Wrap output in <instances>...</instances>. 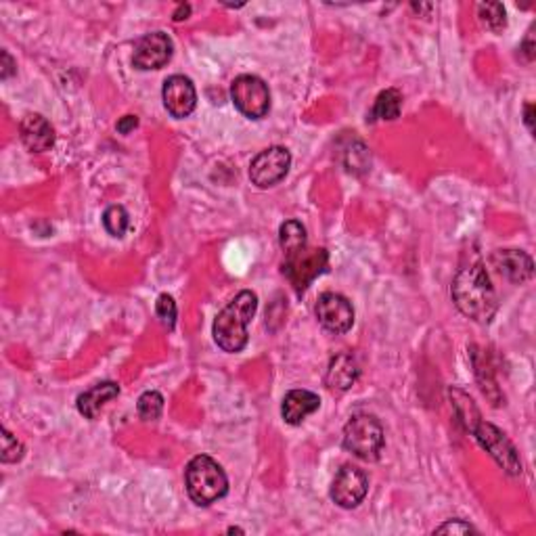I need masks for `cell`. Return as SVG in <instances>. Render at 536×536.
I'll list each match as a JSON object with an SVG mask.
<instances>
[{
    "label": "cell",
    "instance_id": "d6986e66",
    "mask_svg": "<svg viewBox=\"0 0 536 536\" xmlns=\"http://www.w3.org/2000/svg\"><path fill=\"white\" fill-rule=\"evenodd\" d=\"M450 401H453L455 413H457V417L467 432L473 430V425L478 424V421L482 419L480 410H478L476 402L471 401L470 394H465L463 390H459V387H450L448 390Z\"/></svg>",
    "mask_w": 536,
    "mask_h": 536
},
{
    "label": "cell",
    "instance_id": "30bf717a",
    "mask_svg": "<svg viewBox=\"0 0 536 536\" xmlns=\"http://www.w3.org/2000/svg\"><path fill=\"white\" fill-rule=\"evenodd\" d=\"M369 493V478L355 465H344L332 484V499L344 509H355Z\"/></svg>",
    "mask_w": 536,
    "mask_h": 536
},
{
    "label": "cell",
    "instance_id": "ffe728a7",
    "mask_svg": "<svg viewBox=\"0 0 536 536\" xmlns=\"http://www.w3.org/2000/svg\"><path fill=\"white\" fill-rule=\"evenodd\" d=\"M279 243H281L283 254L298 249L302 245L308 243L306 239V229L300 225L298 220H287L283 222L281 229H279Z\"/></svg>",
    "mask_w": 536,
    "mask_h": 536
},
{
    "label": "cell",
    "instance_id": "7c38bea8",
    "mask_svg": "<svg viewBox=\"0 0 536 536\" xmlns=\"http://www.w3.org/2000/svg\"><path fill=\"white\" fill-rule=\"evenodd\" d=\"M162 99H164V107H166L170 116L176 119L191 116L197 105L195 87H193L189 78L180 76V73L170 76L166 82H164Z\"/></svg>",
    "mask_w": 536,
    "mask_h": 536
},
{
    "label": "cell",
    "instance_id": "4dcf8cb0",
    "mask_svg": "<svg viewBox=\"0 0 536 536\" xmlns=\"http://www.w3.org/2000/svg\"><path fill=\"white\" fill-rule=\"evenodd\" d=\"M522 50L524 53H526V59L528 61H532L534 59V44H532V34H530V36L524 40V44H522Z\"/></svg>",
    "mask_w": 536,
    "mask_h": 536
},
{
    "label": "cell",
    "instance_id": "5b68a950",
    "mask_svg": "<svg viewBox=\"0 0 536 536\" xmlns=\"http://www.w3.org/2000/svg\"><path fill=\"white\" fill-rule=\"evenodd\" d=\"M329 254L323 248H308L302 245L298 249L292 252H285V262H283V275L289 279L294 285V289L298 294L306 292V287L318 275H323L327 271Z\"/></svg>",
    "mask_w": 536,
    "mask_h": 536
},
{
    "label": "cell",
    "instance_id": "52a82bcc",
    "mask_svg": "<svg viewBox=\"0 0 536 536\" xmlns=\"http://www.w3.org/2000/svg\"><path fill=\"white\" fill-rule=\"evenodd\" d=\"M231 99L237 110L249 119H262L271 110V90L264 80L252 73L233 80Z\"/></svg>",
    "mask_w": 536,
    "mask_h": 536
},
{
    "label": "cell",
    "instance_id": "f1b7e54d",
    "mask_svg": "<svg viewBox=\"0 0 536 536\" xmlns=\"http://www.w3.org/2000/svg\"><path fill=\"white\" fill-rule=\"evenodd\" d=\"M532 110H534L532 103H526V105H524V122H526V126H528L530 133H534V116H532Z\"/></svg>",
    "mask_w": 536,
    "mask_h": 536
},
{
    "label": "cell",
    "instance_id": "4316f807",
    "mask_svg": "<svg viewBox=\"0 0 536 536\" xmlns=\"http://www.w3.org/2000/svg\"><path fill=\"white\" fill-rule=\"evenodd\" d=\"M3 65H0V78L3 80H9L13 73L17 72V64L13 61V57H11L7 50H3Z\"/></svg>",
    "mask_w": 536,
    "mask_h": 536
},
{
    "label": "cell",
    "instance_id": "f546056e",
    "mask_svg": "<svg viewBox=\"0 0 536 536\" xmlns=\"http://www.w3.org/2000/svg\"><path fill=\"white\" fill-rule=\"evenodd\" d=\"M189 15H191V4H179L174 11V21L189 19Z\"/></svg>",
    "mask_w": 536,
    "mask_h": 536
},
{
    "label": "cell",
    "instance_id": "7402d4cb",
    "mask_svg": "<svg viewBox=\"0 0 536 536\" xmlns=\"http://www.w3.org/2000/svg\"><path fill=\"white\" fill-rule=\"evenodd\" d=\"M103 226L111 237H124L130 226V216L122 205H111L103 214Z\"/></svg>",
    "mask_w": 536,
    "mask_h": 536
},
{
    "label": "cell",
    "instance_id": "9a60e30c",
    "mask_svg": "<svg viewBox=\"0 0 536 536\" xmlns=\"http://www.w3.org/2000/svg\"><path fill=\"white\" fill-rule=\"evenodd\" d=\"M321 407V398L310 390H292L287 392L281 404V415L285 424L300 425L308 415H312Z\"/></svg>",
    "mask_w": 536,
    "mask_h": 536
},
{
    "label": "cell",
    "instance_id": "e0dca14e",
    "mask_svg": "<svg viewBox=\"0 0 536 536\" xmlns=\"http://www.w3.org/2000/svg\"><path fill=\"white\" fill-rule=\"evenodd\" d=\"M358 373H361V371H358L355 358L350 355H338L335 358H332V363H329L327 375H325V384H327V387H332V390L346 392L356 384Z\"/></svg>",
    "mask_w": 536,
    "mask_h": 536
},
{
    "label": "cell",
    "instance_id": "2e32d148",
    "mask_svg": "<svg viewBox=\"0 0 536 536\" xmlns=\"http://www.w3.org/2000/svg\"><path fill=\"white\" fill-rule=\"evenodd\" d=\"M118 396H119V386L113 384V381H103V384H96L90 387V390L84 392V394L78 396V410L87 419H96L99 417L101 409Z\"/></svg>",
    "mask_w": 536,
    "mask_h": 536
},
{
    "label": "cell",
    "instance_id": "3957f363",
    "mask_svg": "<svg viewBox=\"0 0 536 536\" xmlns=\"http://www.w3.org/2000/svg\"><path fill=\"white\" fill-rule=\"evenodd\" d=\"M187 493L199 507H208L229 493V478L222 467L208 455H197L185 470Z\"/></svg>",
    "mask_w": 536,
    "mask_h": 536
},
{
    "label": "cell",
    "instance_id": "cb8c5ba5",
    "mask_svg": "<svg viewBox=\"0 0 536 536\" xmlns=\"http://www.w3.org/2000/svg\"><path fill=\"white\" fill-rule=\"evenodd\" d=\"M24 444L17 440L9 430H3V453H0L3 463H17V461L24 459Z\"/></svg>",
    "mask_w": 536,
    "mask_h": 536
},
{
    "label": "cell",
    "instance_id": "44dd1931",
    "mask_svg": "<svg viewBox=\"0 0 536 536\" xmlns=\"http://www.w3.org/2000/svg\"><path fill=\"white\" fill-rule=\"evenodd\" d=\"M478 17L490 32H503L507 26V13L505 7L501 3H482L478 7Z\"/></svg>",
    "mask_w": 536,
    "mask_h": 536
},
{
    "label": "cell",
    "instance_id": "ac0fdd59",
    "mask_svg": "<svg viewBox=\"0 0 536 536\" xmlns=\"http://www.w3.org/2000/svg\"><path fill=\"white\" fill-rule=\"evenodd\" d=\"M402 110V95L401 90L396 88H387L381 90L378 95V99H375L373 110H371V122H375V119H387V122H392V119H396L401 116Z\"/></svg>",
    "mask_w": 536,
    "mask_h": 536
},
{
    "label": "cell",
    "instance_id": "83f0119b",
    "mask_svg": "<svg viewBox=\"0 0 536 536\" xmlns=\"http://www.w3.org/2000/svg\"><path fill=\"white\" fill-rule=\"evenodd\" d=\"M136 126H139V118H136V116H124L118 122L116 128H118L119 134H130Z\"/></svg>",
    "mask_w": 536,
    "mask_h": 536
},
{
    "label": "cell",
    "instance_id": "8992f818",
    "mask_svg": "<svg viewBox=\"0 0 536 536\" xmlns=\"http://www.w3.org/2000/svg\"><path fill=\"white\" fill-rule=\"evenodd\" d=\"M471 434L478 440V444H480V447L486 450L490 457L497 461L509 476H520L522 473L520 455H517L516 447H513L509 438H507L497 425L486 424V421L480 419L476 425H473Z\"/></svg>",
    "mask_w": 536,
    "mask_h": 536
},
{
    "label": "cell",
    "instance_id": "603a6c76",
    "mask_svg": "<svg viewBox=\"0 0 536 536\" xmlns=\"http://www.w3.org/2000/svg\"><path fill=\"white\" fill-rule=\"evenodd\" d=\"M136 410H139L142 421H157L164 410V396L156 390L142 392L139 402H136Z\"/></svg>",
    "mask_w": 536,
    "mask_h": 536
},
{
    "label": "cell",
    "instance_id": "ba28073f",
    "mask_svg": "<svg viewBox=\"0 0 536 536\" xmlns=\"http://www.w3.org/2000/svg\"><path fill=\"white\" fill-rule=\"evenodd\" d=\"M292 166V153L285 147H268L249 164V179L260 189H268L281 182Z\"/></svg>",
    "mask_w": 536,
    "mask_h": 536
},
{
    "label": "cell",
    "instance_id": "9c48e42d",
    "mask_svg": "<svg viewBox=\"0 0 536 536\" xmlns=\"http://www.w3.org/2000/svg\"><path fill=\"white\" fill-rule=\"evenodd\" d=\"M317 318L327 332L341 335L350 332L352 325H355V308L341 294L325 292L318 295Z\"/></svg>",
    "mask_w": 536,
    "mask_h": 536
},
{
    "label": "cell",
    "instance_id": "7a4b0ae2",
    "mask_svg": "<svg viewBox=\"0 0 536 536\" xmlns=\"http://www.w3.org/2000/svg\"><path fill=\"white\" fill-rule=\"evenodd\" d=\"M258 310V295L254 292L237 294L216 317L212 333L214 341L225 352L237 355L248 346V325Z\"/></svg>",
    "mask_w": 536,
    "mask_h": 536
},
{
    "label": "cell",
    "instance_id": "5bb4252c",
    "mask_svg": "<svg viewBox=\"0 0 536 536\" xmlns=\"http://www.w3.org/2000/svg\"><path fill=\"white\" fill-rule=\"evenodd\" d=\"M21 141L32 153H44L55 145V128L50 122L40 113H27L21 119Z\"/></svg>",
    "mask_w": 536,
    "mask_h": 536
},
{
    "label": "cell",
    "instance_id": "8fae6325",
    "mask_svg": "<svg viewBox=\"0 0 536 536\" xmlns=\"http://www.w3.org/2000/svg\"><path fill=\"white\" fill-rule=\"evenodd\" d=\"M172 53H174L172 38L164 32H151L136 42L133 64L136 70L142 72L162 70V67L172 59Z\"/></svg>",
    "mask_w": 536,
    "mask_h": 536
},
{
    "label": "cell",
    "instance_id": "d4e9b609",
    "mask_svg": "<svg viewBox=\"0 0 536 536\" xmlns=\"http://www.w3.org/2000/svg\"><path fill=\"white\" fill-rule=\"evenodd\" d=\"M156 312H157L159 321L166 325L168 329L174 327V323H176V304H174L172 295H168V294L159 295L157 304H156Z\"/></svg>",
    "mask_w": 536,
    "mask_h": 536
},
{
    "label": "cell",
    "instance_id": "277c9868",
    "mask_svg": "<svg viewBox=\"0 0 536 536\" xmlns=\"http://www.w3.org/2000/svg\"><path fill=\"white\" fill-rule=\"evenodd\" d=\"M344 448L363 461H378L386 444L384 427L373 415L358 413L344 427Z\"/></svg>",
    "mask_w": 536,
    "mask_h": 536
},
{
    "label": "cell",
    "instance_id": "1f68e13d",
    "mask_svg": "<svg viewBox=\"0 0 536 536\" xmlns=\"http://www.w3.org/2000/svg\"><path fill=\"white\" fill-rule=\"evenodd\" d=\"M235 532L243 534V530H241V528H229V534H235Z\"/></svg>",
    "mask_w": 536,
    "mask_h": 536
},
{
    "label": "cell",
    "instance_id": "6da1fadb",
    "mask_svg": "<svg viewBox=\"0 0 536 536\" xmlns=\"http://www.w3.org/2000/svg\"><path fill=\"white\" fill-rule=\"evenodd\" d=\"M453 300L467 318L476 323H490L497 315L499 298L482 262L463 266L453 279Z\"/></svg>",
    "mask_w": 536,
    "mask_h": 536
},
{
    "label": "cell",
    "instance_id": "4fadbf2b",
    "mask_svg": "<svg viewBox=\"0 0 536 536\" xmlns=\"http://www.w3.org/2000/svg\"><path fill=\"white\" fill-rule=\"evenodd\" d=\"M490 262L511 283H526L528 279H532V258L522 249H497Z\"/></svg>",
    "mask_w": 536,
    "mask_h": 536
},
{
    "label": "cell",
    "instance_id": "484cf974",
    "mask_svg": "<svg viewBox=\"0 0 536 536\" xmlns=\"http://www.w3.org/2000/svg\"><path fill=\"white\" fill-rule=\"evenodd\" d=\"M476 528L463 520H448L434 530V534H473Z\"/></svg>",
    "mask_w": 536,
    "mask_h": 536
}]
</instances>
